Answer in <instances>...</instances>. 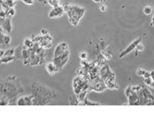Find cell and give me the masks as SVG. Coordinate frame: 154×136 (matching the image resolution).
Instances as JSON below:
<instances>
[{
    "label": "cell",
    "instance_id": "6",
    "mask_svg": "<svg viewBox=\"0 0 154 136\" xmlns=\"http://www.w3.org/2000/svg\"><path fill=\"white\" fill-rule=\"evenodd\" d=\"M69 51H65L62 55H60L59 57H54V62H55V64L57 65V69H58L59 72H61L62 69H63L64 66H65V64L67 63L69 61Z\"/></svg>",
    "mask_w": 154,
    "mask_h": 136
},
{
    "label": "cell",
    "instance_id": "24",
    "mask_svg": "<svg viewBox=\"0 0 154 136\" xmlns=\"http://www.w3.org/2000/svg\"><path fill=\"white\" fill-rule=\"evenodd\" d=\"M15 53V48H10L9 50L5 51V55L4 57H8V56H14Z\"/></svg>",
    "mask_w": 154,
    "mask_h": 136
},
{
    "label": "cell",
    "instance_id": "9",
    "mask_svg": "<svg viewBox=\"0 0 154 136\" xmlns=\"http://www.w3.org/2000/svg\"><path fill=\"white\" fill-rule=\"evenodd\" d=\"M141 40H142L141 38H138L137 39H135V41H133V42H132V43H131V44H129V45L128 46V47H126L125 50H124V51H122V52L120 53V56H119L120 58H122V57H126V55H128L129 54H130L132 51H135L138 44L141 42Z\"/></svg>",
    "mask_w": 154,
    "mask_h": 136
},
{
    "label": "cell",
    "instance_id": "15",
    "mask_svg": "<svg viewBox=\"0 0 154 136\" xmlns=\"http://www.w3.org/2000/svg\"><path fill=\"white\" fill-rule=\"evenodd\" d=\"M17 60L14 56H8V57H3L0 59V64H8L11 62Z\"/></svg>",
    "mask_w": 154,
    "mask_h": 136
},
{
    "label": "cell",
    "instance_id": "34",
    "mask_svg": "<svg viewBox=\"0 0 154 136\" xmlns=\"http://www.w3.org/2000/svg\"><path fill=\"white\" fill-rule=\"evenodd\" d=\"M21 1L27 5H32L34 4V0H21Z\"/></svg>",
    "mask_w": 154,
    "mask_h": 136
},
{
    "label": "cell",
    "instance_id": "36",
    "mask_svg": "<svg viewBox=\"0 0 154 136\" xmlns=\"http://www.w3.org/2000/svg\"><path fill=\"white\" fill-rule=\"evenodd\" d=\"M40 3H42L43 5H45L48 3V0H38Z\"/></svg>",
    "mask_w": 154,
    "mask_h": 136
},
{
    "label": "cell",
    "instance_id": "19",
    "mask_svg": "<svg viewBox=\"0 0 154 136\" xmlns=\"http://www.w3.org/2000/svg\"><path fill=\"white\" fill-rule=\"evenodd\" d=\"M80 100L77 96H71L69 97V105H79Z\"/></svg>",
    "mask_w": 154,
    "mask_h": 136
},
{
    "label": "cell",
    "instance_id": "28",
    "mask_svg": "<svg viewBox=\"0 0 154 136\" xmlns=\"http://www.w3.org/2000/svg\"><path fill=\"white\" fill-rule=\"evenodd\" d=\"M99 10L102 12H105L107 10V6L104 3V2H102L99 5Z\"/></svg>",
    "mask_w": 154,
    "mask_h": 136
},
{
    "label": "cell",
    "instance_id": "18",
    "mask_svg": "<svg viewBox=\"0 0 154 136\" xmlns=\"http://www.w3.org/2000/svg\"><path fill=\"white\" fill-rule=\"evenodd\" d=\"M106 60H107V59H106L105 57H104V55L102 54V52L99 53V54L97 55V61L99 63V65H100L101 66H103V65H105Z\"/></svg>",
    "mask_w": 154,
    "mask_h": 136
},
{
    "label": "cell",
    "instance_id": "12",
    "mask_svg": "<svg viewBox=\"0 0 154 136\" xmlns=\"http://www.w3.org/2000/svg\"><path fill=\"white\" fill-rule=\"evenodd\" d=\"M2 27L4 31H5L7 33L10 34L12 31L11 18V17H6L5 21H4L3 24H2Z\"/></svg>",
    "mask_w": 154,
    "mask_h": 136
},
{
    "label": "cell",
    "instance_id": "2",
    "mask_svg": "<svg viewBox=\"0 0 154 136\" xmlns=\"http://www.w3.org/2000/svg\"><path fill=\"white\" fill-rule=\"evenodd\" d=\"M24 91V87L16 76H10L7 79L0 80V93L9 99V105H17L14 102L16 98Z\"/></svg>",
    "mask_w": 154,
    "mask_h": 136
},
{
    "label": "cell",
    "instance_id": "10",
    "mask_svg": "<svg viewBox=\"0 0 154 136\" xmlns=\"http://www.w3.org/2000/svg\"><path fill=\"white\" fill-rule=\"evenodd\" d=\"M65 10L63 9V6L62 5H58L57 7H54L52 10L50 11L48 14V17L50 18H56V17H60L65 14Z\"/></svg>",
    "mask_w": 154,
    "mask_h": 136
},
{
    "label": "cell",
    "instance_id": "3",
    "mask_svg": "<svg viewBox=\"0 0 154 136\" xmlns=\"http://www.w3.org/2000/svg\"><path fill=\"white\" fill-rule=\"evenodd\" d=\"M62 6L65 13L68 14L70 24L74 26H77L85 13V9L70 3H65Z\"/></svg>",
    "mask_w": 154,
    "mask_h": 136
},
{
    "label": "cell",
    "instance_id": "11",
    "mask_svg": "<svg viewBox=\"0 0 154 136\" xmlns=\"http://www.w3.org/2000/svg\"><path fill=\"white\" fill-rule=\"evenodd\" d=\"M46 71L50 75H54L57 72H58V69H57V65L54 62H47L45 66Z\"/></svg>",
    "mask_w": 154,
    "mask_h": 136
},
{
    "label": "cell",
    "instance_id": "31",
    "mask_svg": "<svg viewBox=\"0 0 154 136\" xmlns=\"http://www.w3.org/2000/svg\"><path fill=\"white\" fill-rule=\"evenodd\" d=\"M102 54L104 55V57H105L107 59H111L112 58V54L109 52H105V51H102Z\"/></svg>",
    "mask_w": 154,
    "mask_h": 136
},
{
    "label": "cell",
    "instance_id": "27",
    "mask_svg": "<svg viewBox=\"0 0 154 136\" xmlns=\"http://www.w3.org/2000/svg\"><path fill=\"white\" fill-rule=\"evenodd\" d=\"M144 82L147 86H150L151 84L153 82V80L152 77H147V78H144Z\"/></svg>",
    "mask_w": 154,
    "mask_h": 136
},
{
    "label": "cell",
    "instance_id": "39",
    "mask_svg": "<svg viewBox=\"0 0 154 136\" xmlns=\"http://www.w3.org/2000/svg\"><path fill=\"white\" fill-rule=\"evenodd\" d=\"M1 98H2V94L0 93V99H1Z\"/></svg>",
    "mask_w": 154,
    "mask_h": 136
},
{
    "label": "cell",
    "instance_id": "14",
    "mask_svg": "<svg viewBox=\"0 0 154 136\" xmlns=\"http://www.w3.org/2000/svg\"><path fill=\"white\" fill-rule=\"evenodd\" d=\"M11 42V38L10 35H0V44L3 45L9 46Z\"/></svg>",
    "mask_w": 154,
    "mask_h": 136
},
{
    "label": "cell",
    "instance_id": "5",
    "mask_svg": "<svg viewBox=\"0 0 154 136\" xmlns=\"http://www.w3.org/2000/svg\"><path fill=\"white\" fill-rule=\"evenodd\" d=\"M126 96H127L129 105H140V99H139L138 93L135 92L132 89L131 86L128 87L125 90Z\"/></svg>",
    "mask_w": 154,
    "mask_h": 136
},
{
    "label": "cell",
    "instance_id": "33",
    "mask_svg": "<svg viewBox=\"0 0 154 136\" xmlns=\"http://www.w3.org/2000/svg\"><path fill=\"white\" fill-rule=\"evenodd\" d=\"M60 46L62 47V48L63 49L64 51H68L69 50V45H68L67 43H65V42H62L60 43Z\"/></svg>",
    "mask_w": 154,
    "mask_h": 136
},
{
    "label": "cell",
    "instance_id": "38",
    "mask_svg": "<svg viewBox=\"0 0 154 136\" xmlns=\"http://www.w3.org/2000/svg\"><path fill=\"white\" fill-rule=\"evenodd\" d=\"M4 55H5V51H2V50H0V59H1L2 57H3Z\"/></svg>",
    "mask_w": 154,
    "mask_h": 136
},
{
    "label": "cell",
    "instance_id": "21",
    "mask_svg": "<svg viewBox=\"0 0 154 136\" xmlns=\"http://www.w3.org/2000/svg\"><path fill=\"white\" fill-rule=\"evenodd\" d=\"M15 10H14V9L13 8H9L8 10L6 11V15H7V17H11V18L12 17H14V16L15 15Z\"/></svg>",
    "mask_w": 154,
    "mask_h": 136
},
{
    "label": "cell",
    "instance_id": "16",
    "mask_svg": "<svg viewBox=\"0 0 154 136\" xmlns=\"http://www.w3.org/2000/svg\"><path fill=\"white\" fill-rule=\"evenodd\" d=\"M35 42H34V40L31 38H26L24 39V46H25L26 47L29 49H32L33 48L34 45H35Z\"/></svg>",
    "mask_w": 154,
    "mask_h": 136
},
{
    "label": "cell",
    "instance_id": "29",
    "mask_svg": "<svg viewBox=\"0 0 154 136\" xmlns=\"http://www.w3.org/2000/svg\"><path fill=\"white\" fill-rule=\"evenodd\" d=\"M145 72L146 71L144 70V69H138L137 72H136V74H137V75L139 76V77H143V76L144 75V74H145Z\"/></svg>",
    "mask_w": 154,
    "mask_h": 136
},
{
    "label": "cell",
    "instance_id": "25",
    "mask_svg": "<svg viewBox=\"0 0 154 136\" xmlns=\"http://www.w3.org/2000/svg\"><path fill=\"white\" fill-rule=\"evenodd\" d=\"M17 105H26V100L24 96L19 98L17 100Z\"/></svg>",
    "mask_w": 154,
    "mask_h": 136
},
{
    "label": "cell",
    "instance_id": "8",
    "mask_svg": "<svg viewBox=\"0 0 154 136\" xmlns=\"http://www.w3.org/2000/svg\"><path fill=\"white\" fill-rule=\"evenodd\" d=\"M99 77L102 80L106 79H113L115 80V74L113 72L107 65H103L100 67L99 69Z\"/></svg>",
    "mask_w": 154,
    "mask_h": 136
},
{
    "label": "cell",
    "instance_id": "20",
    "mask_svg": "<svg viewBox=\"0 0 154 136\" xmlns=\"http://www.w3.org/2000/svg\"><path fill=\"white\" fill-rule=\"evenodd\" d=\"M22 51H23V47L19 46L17 48H15V53H14V57H16V59H19L22 57Z\"/></svg>",
    "mask_w": 154,
    "mask_h": 136
},
{
    "label": "cell",
    "instance_id": "23",
    "mask_svg": "<svg viewBox=\"0 0 154 136\" xmlns=\"http://www.w3.org/2000/svg\"><path fill=\"white\" fill-rule=\"evenodd\" d=\"M144 13L146 15H150V14H151L153 12V8L151 6H149V5H148V6H146L144 8Z\"/></svg>",
    "mask_w": 154,
    "mask_h": 136
},
{
    "label": "cell",
    "instance_id": "26",
    "mask_svg": "<svg viewBox=\"0 0 154 136\" xmlns=\"http://www.w3.org/2000/svg\"><path fill=\"white\" fill-rule=\"evenodd\" d=\"M48 4L53 6V8L57 7L59 5V0H48Z\"/></svg>",
    "mask_w": 154,
    "mask_h": 136
},
{
    "label": "cell",
    "instance_id": "13",
    "mask_svg": "<svg viewBox=\"0 0 154 136\" xmlns=\"http://www.w3.org/2000/svg\"><path fill=\"white\" fill-rule=\"evenodd\" d=\"M106 87L109 89H118L120 88V86L117 84L115 80L113 79H106L105 80Z\"/></svg>",
    "mask_w": 154,
    "mask_h": 136
},
{
    "label": "cell",
    "instance_id": "37",
    "mask_svg": "<svg viewBox=\"0 0 154 136\" xmlns=\"http://www.w3.org/2000/svg\"><path fill=\"white\" fill-rule=\"evenodd\" d=\"M47 34H48V32H47V30H46L45 29H43L42 30V35H47Z\"/></svg>",
    "mask_w": 154,
    "mask_h": 136
},
{
    "label": "cell",
    "instance_id": "35",
    "mask_svg": "<svg viewBox=\"0 0 154 136\" xmlns=\"http://www.w3.org/2000/svg\"><path fill=\"white\" fill-rule=\"evenodd\" d=\"M143 77H144V78H147V77H151V72H147V71H146L145 74H144V75L143 76Z\"/></svg>",
    "mask_w": 154,
    "mask_h": 136
},
{
    "label": "cell",
    "instance_id": "7",
    "mask_svg": "<svg viewBox=\"0 0 154 136\" xmlns=\"http://www.w3.org/2000/svg\"><path fill=\"white\" fill-rule=\"evenodd\" d=\"M106 85L104 80H102L100 77H98L96 79L90 81V91H96V92H100L104 91L106 89Z\"/></svg>",
    "mask_w": 154,
    "mask_h": 136
},
{
    "label": "cell",
    "instance_id": "22",
    "mask_svg": "<svg viewBox=\"0 0 154 136\" xmlns=\"http://www.w3.org/2000/svg\"><path fill=\"white\" fill-rule=\"evenodd\" d=\"M9 99L5 96H2V98L0 99V105H9Z\"/></svg>",
    "mask_w": 154,
    "mask_h": 136
},
{
    "label": "cell",
    "instance_id": "30",
    "mask_svg": "<svg viewBox=\"0 0 154 136\" xmlns=\"http://www.w3.org/2000/svg\"><path fill=\"white\" fill-rule=\"evenodd\" d=\"M87 57H88V54L87 52H80L79 54V58H80L81 60H84V59H87Z\"/></svg>",
    "mask_w": 154,
    "mask_h": 136
},
{
    "label": "cell",
    "instance_id": "17",
    "mask_svg": "<svg viewBox=\"0 0 154 136\" xmlns=\"http://www.w3.org/2000/svg\"><path fill=\"white\" fill-rule=\"evenodd\" d=\"M65 51H64L63 49L62 48V47L60 46V44H57V46L55 48V51H54V57H59L60 55H62V54H63L64 52H65Z\"/></svg>",
    "mask_w": 154,
    "mask_h": 136
},
{
    "label": "cell",
    "instance_id": "32",
    "mask_svg": "<svg viewBox=\"0 0 154 136\" xmlns=\"http://www.w3.org/2000/svg\"><path fill=\"white\" fill-rule=\"evenodd\" d=\"M144 45L141 44V43H139V44L137 45V47H136V48H135L136 52H141V51H144Z\"/></svg>",
    "mask_w": 154,
    "mask_h": 136
},
{
    "label": "cell",
    "instance_id": "1",
    "mask_svg": "<svg viewBox=\"0 0 154 136\" xmlns=\"http://www.w3.org/2000/svg\"><path fill=\"white\" fill-rule=\"evenodd\" d=\"M33 96V105H47L52 104L57 98V92L39 82H34L30 87Z\"/></svg>",
    "mask_w": 154,
    "mask_h": 136
},
{
    "label": "cell",
    "instance_id": "4",
    "mask_svg": "<svg viewBox=\"0 0 154 136\" xmlns=\"http://www.w3.org/2000/svg\"><path fill=\"white\" fill-rule=\"evenodd\" d=\"M138 93L140 99V105H154V97L148 88L142 87V88L138 92Z\"/></svg>",
    "mask_w": 154,
    "mask_h": 136
}]
</instances>
